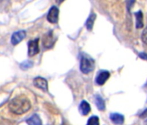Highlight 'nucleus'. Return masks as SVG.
Segmentation results:
<instances>
[{"mask_svg":"<svg viewBox=\"0 0 147 125\" xmlns=\"http://www.w3.org/2000/svg\"><path fill=\"white\" fill-rule=\"evenodd\" d=\"M30 102L25 96H18L13 98L9 103L10 110L16 115H23L30 109Z\"/></svg>","mask_w":147,"mask_h":125,"instance_id":"obj_1","label":"nucleus"},{"mask_svg":"<svg viewBox=\"0 0 147 125\" xmlns=\"http://www.w3.org/2000/svg\"><path fill=\"white\" fill-rule=\"evenodd\" d=\"M30 67H32V62H24L21 65V68L24 70H27Z\"/></svg>","mask_w":147,"mask_h":125,"instance_id":"obj_17","label":"nucleus"},{"mask_svg":"<svg viewBox=\"0 0 147 125\" xmlns=\"http://www.w3.org/2000/svg\"><path fill=\"white\" fill-rule=\"evenodd\" d=\"M28 125H42V121L37 115H33L27 120Z\"/></svg>","mask_w":147,"mask_h":125,"instance_id":"obj_11","label":"nucleus"},{"mask_svg":"<svg viewBox=\"0 0 147 125\" xmlns=\"http://www.w3.org/2000/svg\"><path fill=\"white\" fill-rule=\"evenodd\" d=\"M39 52V38L31 40L28 43V54L30 56H33Z\"/></svg>","mask_w":147,"mask_h":125,"instance_id":"obj_3","label":"nucleus"},{"mask_svg":"<svg viewBox=\"0 0 147 125\" xmlns=\"http://www.w3.org/2000/svg\"><path fill=\"white\" fill-rule=\"evenodd\" d=\"M55 1H56V3H57V4H59V5H60V4H61L63 1H65V0H55Z\"/></svg>","mask_w":147,"mask_h":125,"instance_id":"obj_20","label":"nucleus"},{"mask_svg":"<svg viewBox=\"0 0 147 125\" xmlns=\"http://www.w3.org/2000/svg\"><path fill=\"white\" fill-rule=\"evenodd\" d=\"M94 68V60L88 56H82L80 64V69L82 72L84 74H88L91 71H93Z\"/></svg>","mask_w":147,"mask_h":125,"instance_id":"obj_2","label":"nucleus"},{"mask_svg":"<svg viewBox=\"0 0 147 125\" xmlns=\"http://www.w3.org/2000/svg\"><path fill=\"white\" fill-rule=\"evenodd\" d=\"M135 17H136V27L138 29L143 28L144 23H143V14H142V12H138L137 13H135Z\"/></svg>","mask_w":147,"mask_h":125,"instance_id":"obj_12","label":"nucleus"},{"mask_svg":"<svg viewBox=\"0 0 147 125\" xmlns=\"http://www.w3.org/2000/svg\"><path fill=\"white\" fill-rule=\"evenodd\" d=\"M59 18V9L56 6H52L47 15V20L51 24H56Z\"/></svg>","mask_w":147,"mask_h":125,"instance_id":"obj_4","label":"nucleus"},{"mask_svg":"<svg viewBox=\"0 0 147 125\" xmlns=\"http://www.w3.org/2000/svg\"><path fill=\"white\" fill-rule=\"evenodd\" d=\"M34 85L40 89V90H42L44 91H47L48 90V82L46 79L42 78V77H36L34 79Z\"/></svg>","mask_w":147,"mask_h":125,"instance_id":"obj_6","label":"nucleus"},{"mask_svg":"<svg viewBox=\"0 0 147 125\" xmlns=\"http://www.w3.org/2000/svg\"><path fill=\"white\" fill-rule=\"evenodd\" d=\"M95 18H96V15L94 13H92L89 16V18H88L87 23H86V27H87V29L88 31H92L94 24V21H95Z\"/></svg>","mask_w":147,"mask_h":125,"instance_id":"obj_13","label":"nucleus"},{"mask_svg":"<svg viewBox=\"0 0 147 125\" xmlns=\"http://www.w3.org/2000/svg\"><path fill=\"white\" fill-rule=\"evenodd\" d=\"M141 39H142V41H143L145 44H147V25H146V27L144 29V31H143V32H142Z\"/></svg>","mask_w":147,"mask_h":125,"instance_id":"obj_16","label":"nucleus"},{"mask_svg":"<svg viewBox=\"0 0 147 125\" xmlns=\"http://www.w3.org/2000/svg\"><path fill=\"white\" fill-rule=\"evenodd\" d=\"M79 109H80V112L82 115H87L90 110H91V107L89 105V103L86 101H82L80 104V107H79Z\"/></svg>","mask_w":147,"mask_h":125,"instance_id":"obj_9","label":"nucleus"},{"mask_svg":"<svg viewBox=\"0 0 147 125\" xmlns=\"http://www.w3.org/2000/svg\"><path fill=\"white\" fill-rule=\"evenodd\" d=\"M87 125H100V120L97 116H92L88 119Z\"/></svg>","mask_w":147,"mask_h":125,"instance_id":"obj_15","label":"nucleus"},{"mask_svg":"<svg viewBox=\"0 0 147 125\" xmlns=\"http://www.w3.org/2000/svg\"><path fill=\"white\" fill-rule=\"evenodd\" d=\"M110 118L112 120V122L117 125H120L124 122V115H120V114H118V113H113V114H111L110 115Z\"/></svg>","mask_w":147,"mask_h":125,"instance_id":"obj_10","label":"nucleus"},{"mask_svg":"<svg viewBox=\"0 0 147 125\" xmlns=\"http://www.w3.org/2000/svg\"><path fill=\"white\" fill-rule=\"evenodd\" d=\"M55 37H54V36H53V34H52L51 31L49 32V33H47L44 36L43 40H42L44 47L45 48H51L54 45V43H55Z\"/></svg>","mask_w":147,"mask_h":125,"instance_id":"obj_7","label":"nucleus"},{"mask_svg":"<svg viewBox=\"0 0 147 125\" xmlns=\"http://www.w3.org/2000/svg\"><path fill=\"white\" fill-rule=\"evenodd\" d=\"M134 2H135V0H127V6H128V9H130V8L132 6V5L134 4Z\"/></svg>","mask_w":147,"mask_h":125,"instance_id":"obj_18","label":"nucleus"},{"mask_svg":"<svg viewBox=\"0 0 147 125\" xmlns=\"http://www.w3.org/2000/svg\"><path fill=\"white\" fill-rule=\"evenodd\" d=\"M95 103H96V106L97 108L100 109V110H104L106 106H105V102L104 100L100 97V96H96L95 98Z\"/></svg>","mask_w":147,"mask_h":125,"instance_id":"obj_14","label":"nucleus"},{"mask_svg":"<svg viewBox=\"0 0 147 125\" xmlns=\"http://www.w3.org/2000/svg\"><path fill=\"white\" fill-rule=\"evenodd\" d=\"M109 77H110V73H109L108 71H101V72L98 75V77H97V78H96V83H97V84H99V85H103V84L107 81V79L109 78Z\"/></svg>","mask_w":147,"mask_h":125,"instance_id":"obj_8","label":"nucleus"},{"mask_svg":"<svg viewBox=\"0 0 147 125\" xmlns=\"http://www.w3.org/2000/svg\"><path fill=\"white\" fill-rule=\"evenodd\" d=\"M139 57L147 60V54H145V53H140V54H139Z\"/></svg>","mask_w":147,"mask_h":125,"instance_id":"obj_19","label":"nucleus"},{"mask_svg":"<svg viewBox=\"0 0 147 125\" xmlns=\"http://www.w3.org/2000/svg\"><path fill=\"white\" fill-rule=\"evenodd\" d=\"M25 37H26V32L24 31H18L13 33V35L11 36V41L13 45H17L20 42H22Z\"/></svg>","mask_w":147,"mask_h":125,"instance_id":"obj_5","label":"nucleus"}]
</instances>
